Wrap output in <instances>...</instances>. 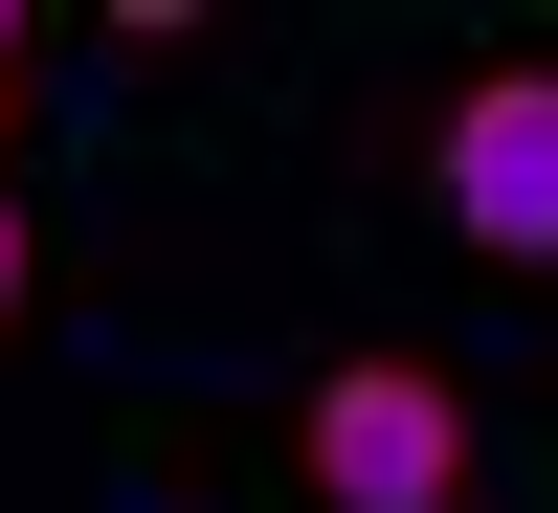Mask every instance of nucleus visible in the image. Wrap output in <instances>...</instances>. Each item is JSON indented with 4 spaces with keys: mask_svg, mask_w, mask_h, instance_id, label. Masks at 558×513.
I'll return each mask as SVG.
<instances>
[{
    "mask_svg": "<svg viewBox=\"0 0 558 513\" xmlns=\"http://www.w3.org/2000/svg\"><path fill=\"white\" fill-rule=\"evenodd\" d=\"M291 469L336 513H447L470 491V380H447V357H336V380L291 402Z\"/></svg>",
    "mask_w": 558,
    "mask_h": 513,
    "instance_id": "nucleus-1",
    "label": "nucleus"
},
{
    "mask_svg": "<svg viewBox=\"0 0 558 513\" xmlns=\"http://www.w3.org/2000/svg\"><path fill=\"white\" fill-rule=\"evenodd\" d=\"M425 201L470 223L492 268H558V68H470L425 112Z\"/></svg>",
    "mask_w": 558,
    "mask_h": 513,
    "instance_id": "nucleus-2",
    "label": "nucleus"
},
{
    "mask_svg": "<svg viewBox=\"0 0 558 513\" xmlns=\"http://www.w3.org/2000/svg\"><path fill=\"white\" fill-rule=\"evenodd\" d=\"M23 291H45V246H23V201H0V313H23Z\"/></svg>",
    "mask_w": 558,
    "mask_h": 513,
    "instance_id": "nucleus-3",
    "label": "nucleus"
},
{
    "mask_svg": "<svg viewBox=\"0 0 558 513\" xmlns=\"http://www.w3.org/2000/svg\"><path fill=\"white\" fill-rule=\"evenodd\" d=\"M0 134H23V0H0Z\"/></svg>",
    "mask_w": 558,
    "mask_h": 513,
    "instance_id": "nucleus-4",
    "label": "nucleus"
}]
</instances>
